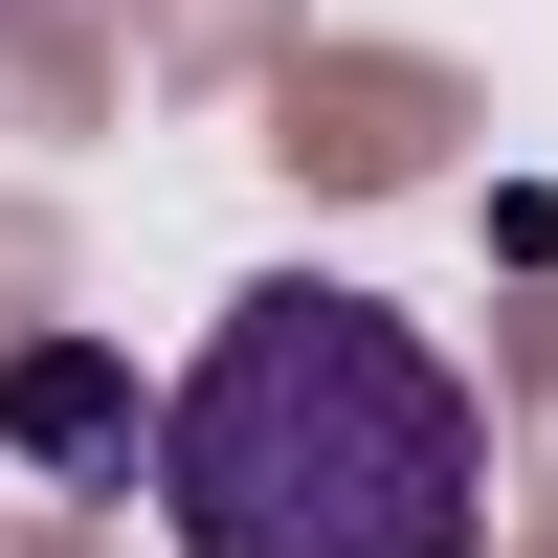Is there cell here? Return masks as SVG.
<instances>
[{
  "label": "cell",
  "instance_id": "cell-1",
  "mask_svg": "<svg viewBox=\"0 0 558 558\" xmlns=\"http://www.w3.org/2000/svg\"><path fill=\"white\" fill-rule=\"evenodd\" d=\"M157 536L179 558H470L492 536V402L425 313L268 268L157 402Z\"/></svg>",
  "mask_w": 558,
  "mask_h": 558
},
{
  "label": "cell",
  "instance_id": "cell-2",
  "mask_svg": "<svg viewBox=\"0 0 558 558\" xmlns=\"http://www.w3.org/2000/svg\"><path fill=\"white\" fill-rule=\"evenodd\" d=\"M0 425H23L45 470H89V447H134V380H112L89 336H23V357H0Z\"/></svg>",
  "mask_w": 558,
  "mask_h": 558
}]
</instances>
